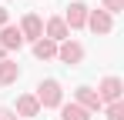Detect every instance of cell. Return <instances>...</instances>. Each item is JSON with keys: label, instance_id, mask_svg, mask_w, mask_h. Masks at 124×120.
<instances>
[{"label": "cell", "instance_id": "9c48e42d", "mask_svg": "<svg viewBox=\"0 0 124 120\" xmlns=\"http://www.w3.org/2000/svg\"><path fill=\"white\" fill-rule=\"evenodd\" d=\"M34 57H37V60H50V57H57V43H54V40H47V37H40L37 43H34Z\"/></svg>", "mask_w": 124, "mask_h": 120}, {"label": "cell", "instance_id": "3957f363", "mask_svg": "<svg viewBox=\"0 0 124 120\" xmlns=\"http://www.w3.org/2000/svg\"><path fill=\"white\" fill-rule=\"evenodd\" d=\"M20 37H23V40H34V43L44 37V23H40V17H37V13H27V17H23V23H20Z\"/></svg>", "mask_w": 124, "mask_h": 120}, {"label": "cell", "instance_id": "ac0fdd59", "mask_svg": "<svg viewBox=\"0 0 124 120\" xmlns=\"http://www.w3.org/2000/svg\"><path fill=\"white\" fill-rule=\"evenodd\" d=\"M0 60H3V47H0Z\"/></svg>", "mask_w": 124, "mask_h": 120}, {"label": "cell", "instance_id": "6da1fadb", "mask_svg": "<svg viewBox=\"0 0 124 120\" xmlns=\"http://www.w3.org/2000/svg\"><path fill=\"white\" fill-rule=\"evenodd\" d=\"M37 103L40 107H61V83L57 80H44L40 87H37Z\"/></svg>", "mask_w": 124, "mask_h": 120}, {"label": "cell", "instance_id": "277c9868", "mask_svg": "<svg viewBox=\"0 0 124 120\" xmlns=\"http://www.w3.org/2000/svg\"><path fill=\"white\" fill-rule=\"evenodd\" d=\"M57 57H61L64 63L74 67V63H81V60H84V47H81V43H74V40H64L61 47H57Z\"/></svg>", "mask_w": 124, "mask_h": 120}, {"label": "cell", "instance_id": "52a82bcc", "mask_svg": "<svg viewBox=\"0 0 124 120\" xmlns=\"http://www.w3.org/2000/svg\"><path fill=\"white\" fill-rule=\"evenodd\" d=\"M77 107H84V110L91 113V110H101L104 103H101V97H97L91 87H77Z\"/></svg>", "mask_w": 124, "mask_h": 120}, {"label": "cell", "instance_id": "8992f818", "mask_svg": "<svg viewBox=\"0 0 124 120\" xmlns=\"http://www.w3.org/2000/svg\"><path fill=\"white\" fill-rule=\"evenodd\" d=\"M61 20L67 23V30H70V27L77 30V27H84V23H87V7H84V3H70V7H67V13H64Z\"/></svg>", "mask_w": 124, "mask_h": 120}, {"label": "cell", "instance_id": "4fadbf2b", "mask_svg": "<svg viewBox=\"0 0 124 120\" xmlns=\"http://www.w3.org/2000/svg\"><path fill=\"white\" fill-rule=\"evenodd\" d=\"M61 113H64V120H91V113H87L84 107H77V103H67Z\"/></svg>", "mask_w": 124, "mask_h": 120}, {"label": "cell", "instance_id": "5b68a950", "mask_svg": "<svg viewBox=\"0 0 124 120\" xmlns=\"http://www.w3.org/2000/svg\"><path fill=\"white\" fill-rule=\"evenodd\" d=\"M84 27H91L94 33H111V13H104V10H87V23Z\"/></svg>", "mask_w": 124, "mask_h": 120}, {"label": "cell", "instance_id": "5bb4252c", "mask_svg": "<svg viewBox=\"0 0 124 120\" xmlns=\"http://www.w3.org/2000/svg\"><path fill=\"white\" fill-rule=\"evenodd\" d=\"M107 120H124V103H121V100L107 107Z\"/></svg>", "mask_w": 124, "mask_h": 120}, {"label": "cell", "instance_id": "2e32d148", "mask_svg": "<svg viewBox=\"0 0 124 120\" xmlns=\"http://www.w3.org/2000/svg\"><path fill=\"white\" fill-rule=\"evenodd\" d=\"M0 120H17V117H14V113H10L7 107H0Z\"/></svg>", "mask_w": 124, "mask_h": 120}, {"label": "cell", "instance_id": "e0dca14e", "mask_svg": "<svg viewBox=\"0 0 124 120\" xmlns=\"http://www.w3.org/2000/svg\"><path fill=\"white\" fill-rule=\"evenodd\" d=\"M0 27H7V10L0 7Z\"/></svg>", "mask_w": 124, "mask_h": 120}, {"label": "cell", "instance_id": "8fae6325", "mask_svg": "<svg viewBox=\"0 0 124 120\" xmlns=\"http://www.w3.org/2000/svg\"><path fill=\"white\" fill-rule=\"evenodd\" d=\"M17 77H20V67L14 60H0V83H14Z\"/></svg>", "mask_w": 124, "mask_h": 120}, {"label": "cell", "instance_id": "7c38bea8", "mask_svg": "<svg viewBox=\"0 0 124 120\" xmlns=\"http://www.w3.org/2000/svg\"><path fill=\"white\" fill-rule=\"evenodd\" d=\"M17 110H20V117H37V110H40V103L30 97V93H23L20 100H17Z\"/></svg>", "mask_w": 124, "mask_h": 120}, {"label": "cell", "instance_id": "9a60e30c", "mask_svg": "<svg viewBox=\"0 0 124 120\" xmlns=\"http://www.w3.org/2000/svg\"><path fill=\"white\" fill-rule=\"evenodd\" d=\"M124 10V0H104V13H121Z\"/></svg>", "mask_w": 124, "mask_h": 120}, {"label": "cell", "instance_id": "7a4b0ae2", "mask_svg": "<svg viewBox=\"0 0 124 120\" xmlns=\"http://www.w3.org/2000/svg\"><path fill=\"white\" fill-rule=\"evenodd\" d=\"M121 80L117 77H104L101 80V90H97V97H101V103H117L121 100Z\"/></svg>", "mask_w": 124, "mask_h": 120}, {"label": "cell", "instance_id": "ba28073f", "mask_svg": "<svg viewBox=\"0 0 124 120\" xmlns=\"http://www.w3.org/2000/svg\"><path fill=\"white\" fill-rule=\"evenodd\" d=\"M0 47L3 50H20L23 47V37L17 27H3V33H0Z\"/></svg>", "mask_w": 124, "mask_h": 120}, {"label": "cell", "instance_id": "30bf717a", "mask_svg": "<svg viewBox=\"0 0 124 120\" xmlns=\"http://www.w3.org/2000/svg\"><path fill=\"white\" fill-rule=\"evenodd\" d=\"M67 33H70V30H67V23H64L61 17L47 20V40H54V43H57V40H67Z\"/></svg>", "mask_w": 124, "mask_h": 120}]
</instances>
